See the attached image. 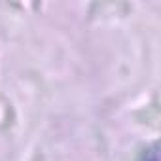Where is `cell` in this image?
Instances as JSON below:
<instances>
[{
	"mask_svg": "<svg viewBox=\"0 0 161 161\" xmlns=\"http://www.w3.org/2000/svg\"><path fill=\"white\" fill-rule=\"evenodd\" d=\"M144 161H148V159H144ZM152 161H157V155H155V157H153V159H152Z\"/></svg>",
	"mask_w": 161,
	"mask_h": 161,
	"instance_id": "6da1fadb",
	"label": "cell"
}]
</instances>
